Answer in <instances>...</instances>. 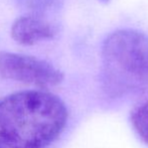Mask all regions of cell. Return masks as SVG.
<instances>
[{
  "instance_id": "6da1fadb",
  "label": "cell",
  "mask_w": 148,
  "mask_h": 148,
  "mask_svg": "<svg viewBox=\"0 0 148 148\" xmlns=\"http://www.w3.org/2000/svg\"><path fill=\"white\" fill-rule=\"evenodd\" d=\"M68 110L58 96L22 91L0 100V148H45L60 135Z\"/></svg>"
},
{
  "instance_id": "7a4b0ae2",
  "label": "cell",
  "mask_w": 148,
  "mask_h": 148,
  "mask_svg": "<svg viewBox=\"0 0 148 148\" xmlns=\"http://www.w3.org/2000/svg\"><path fill=\"white\" fill-rule=\"evenodd\" d=\"M106 85L111 93L135 86L148 73V36L135 29L109 34L102 47Z\"/></svg>"
},
{
  "instance_id": "3957f363",
  "label": "cell",
  "mask_w": 148,
  "mask_h": 148,
  "mask_svg": "<svg viewBox=\"0 0 148 148\" xmlns=\"http://www.w3.org/2000/svg\"><path fill=\"white\" fill-rule=\"evenodd\" d=\"M0 75L41 88L57 86L64 80V74L47 60L7 51L0 53Z\"/></svg>"
},
{
  "instance_id": "277c9868",
  "label": "cell",
  "mask_w": 148,
  "mask_h": 148,
  "mask_svg": "<svg viewBox=\"0 0 148 148\" xmlns=\"http://www.w3.org/2000/svg\"><path fill=\"white\" fill-rule=\"evenodd\" d=\"M57 33V26L45 16L26 14L17 18L11 26V36L16 42L32 45L41 40L51 39Z\"/></svg>"
},
{
  "instance_id": "5b68a950",
  "label": "cell",
  "mask_w": 148,
  "mask_h": 148,
  "mask_svg": "<svg viewBox=\"0 0 148 148\" xmlns=\"http://www.w3.org/2000/svg\"><path fill=\"white\" fill-rule=\"evenodd\" d=\"M17 3L29 14L40 16L60 8V0H17Z\"/></svg>"
},
{
  "instance_id": "8992f818",
  "label": "cell",
  "mask_w": 148,
  "mask_h": 148,
  "mask_svg": "<svg viewBox=\"0 0 148 148\" xmlns=\"http://www.w3.org/2000/svg\"><path fill=\"white\" fill-rule=\"evenodd\" d=\"M131 123L139 137L148 144V102L132 112Z\"/></svg>"
}]
</instances>
